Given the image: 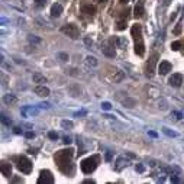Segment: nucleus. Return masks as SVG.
<instances>
[{"instance_id":"obj_17","label":"nucleus","mask_w":184,"mask_h":184,"mask_svg":"<svg viewBox=\"0 0 184 184\" xmlns=\"http://www.w3.org/2000/svg\"><path fill=\"white\" fill-rule=\"evenodd\" d=\"M103 54L107 55V57H115V48H112V46L103 48Z\"/></svg>"},{"instance_id":"obj_27","label":"nucleus","mask_w":184,"mask_h":184,"mask_svg":"<svg viewBox=\"0 0 184 184\" xmlns=\"http://www.w3.org/2000/svg\"><path fill=\"white\" fill-rule=\"evenodd\" d=\"M119 2H120L122 4H125V3H128V2H129V0H119Z\"/></svg>"},{"instance_id":"obj_28","label":"nucleus","mask_w":184,"mask_h":184,"mask_svg":"<svg viewBox=\"0 0 184 184\" xmlns=\"http://www.w3.org/2000/svg\"><path fill=\"white\" fill-rule=\"evenodd\" d=\"M164 3H165V4H168V3H170V0H165V2H164Z\"/></svg>"},{"instance_id":"obj_20","label":"nucleus","mask_w":184,"mask_h":184,"mask_svg":"<svg viewBox=\"0 0 184 184\" xmlns=\"http://www.w3.org/2000/svg\"><path fill=\"white\" fill-rule=\"evenodd\" d=\"M87 63L90 64V65H97V61L94 57H87Z\"/></svg>"},{"instance_id":"obj_12","label":"nucleus","mask_w":184,"mask_h":184,"mask_svg":"<svg viewBox=\"0 0 184 184\" xmlns=\"http://www.w3.org/2000/svg\"><path fill=\"white\" fill-rule=\"evenodd\" d=\"M35 93L41 97H46L50 94V88L45 87V86H36V87H35Z\"/></svg>"},{"instance_id":"obj_19","label":"nucleus","mask_w":184,"mask_h":184,"mask_svg":"<svg viewBox=\"0 0 184 184\" xmlns=\"http://www.w3.org/2000/svg\"><path fill=\"white\" fill-rule=\"evenodd\" d=\"M181 45H183V42H180V41L172 42V44H171V50H172V51H178Z\"/></svg>"},{"instance_id":"obj_26","label":"nucleus","mask_w":184,"mask_h":184,"mask_svg":"<svg viewBox=\"0 0 184 184\" xmlns=\"http://www.w3.org/2000/svg\"><path fill=\"white\" fill-rule=\"evenodd\" d=\"M97 3H106V2H107V0H96Z\"/></svg>"},{"instance_id":"obj_15","label":"nucleus","mask_w":184,"mask_h":184,"mask_svg":"<svg viewBox=\"0 0 184 184\" xmlns=\"http://www.w3.org/2000/svg\"><path fill=\"white\" fill-rule=\"evenodd\" d=\"M32 80H34V83H39V84L46 83V78L41 74V73H35V74L32 75Z\"/></svg>"},{"instance_id":"obj_18","label":"nucleus","mask_w":184,"mask_h":184,"mask_svg":"<svg viewBox=\"0 0 184 184\" xmlns=\"http://www.w3.org/2000/svg\"><path fill=\"white\" fill-rule=\"evenodd\" d=\"M116 28L119 31H123L126 28V19H119L117 21V23H116Z\"/></svg>"},{"instance_id":"obj_21","label":"nucleus","mask_w":184,"mask_h":184,"mask_svg":"<svg viewBox=\"0 0 184 184\" xmlns=\"http://www.w3.org/2000/svg\"><path fill=\"white\" fill-rule=\"evenodd\" d=\"M35 3H36L38 7H44L46 4V0H35Z\"/></svg>"},{"instance_id":"obj_6","label":"nucleus","mask_w":184,"mask_h":184,"mask_svg":"<svg viewBox=\"0 0 184 184\" xmlns=\"http://www.w3.org/2000/svg\"><path fill=\"white\" fill-rule=\"evenodd\" d=\"M157 61H158V54L155 52V54H152V57H151L149 61H148L147 65H145V75H147V77H149V78L152 77V75H154Z\"/></svg>"},{"instance_id":"obj_3","label":"nucleus","mask_w":184,"mask_h":184,"mask_svg":"<svg viewBox=\"0 0 184 184\" xmlns=\"http://www.w3.org/2000/svg\"><path fill=\"white\" fill-rule=\"evenodd\" d=\"M99 161H100V157H99V155H93V157H88V158L83 159L81 164H80L81 171H83L84 174H92V172L97 168Z\"/></svg>"},{"instance_id":"obj_2","label":"nucleus","mask_w":184,"mask_h":184,"mask_svg":"<svg viewBox=\"0 0 184 184\" xmlns=\"http://www.w3.org/2000/svg\"><path fill=\"white\" fill-rule=\"evenodd\" d=\"M130 34H132V38H134L135 52H136V55L144 57V55H145V44H144V36H142V26L139 25V23L132 25Z\"/></svg>"},{"instance_id":"obj_11","label":"nucleus","mask_w":184,"mask_h":184,"mask_svg":"<svg viewBox=\"0 0 184 184\" xmlns=\"http://www.w3.org/2000/svg\"><path fill=\"white\" fill-rule=\"evenodd\" d=\"M0 168H2V174H3L4 177H10V176H12V165H10L9 163L3 161L2 165H0Z\"/></svg>"},{"instance_id":"obj_22","label":"nucleus","mask_w":184,"mask_h":184,"mask_svg":"<svg viewBox=\"0 0 184 184\" xmlns=\"http://www.w3.org/2000/svg\"><path fill=\"white\" fill-rule=\"evenodd\" d=\"M101 107H103V109H106V110H109L110 109V103H103V105H101Z\"/></svg>"},{"instance_id":"obj_10","label":"nucleus","mask_w":184,"mask_h":184,"mask_svg":"<svg viewBox=\"0 0 184 184\" xmlns=\"http://www.w3.org/2000/svg\"><path fill=\"white\" fill-rule=\"evenodd\" d=\"M80 10H81V13L88 15V16H94V15H96V7L92 6V4H84V6H81Z\"/></svg>"},{"instance_id":"obj_5","label":"nucleus","mask_w":184,"mask_h":184,"mask_svg":"<svg viewBox=\"0 0 184 184\" xmlns=\"http://www.w3.org/2000/svg\"><path fill=\"white\" fill-rule=\"evenodd\" d=\"M63 34H65L67 36H70L71 39H77L80 35V29H78V26L74 25V23H67V25H64L63 26Z\"/></svg>"},{"instance_id":"obj_14","label":"nucleus","mask_w":184,"mask_h":184,"mask_svg":"<svg viewBox=\"0 0 184 184\" xmlns=\"http://www.w3.org/2000/svg\"><path fill=\"white\" fill-rule=\"evenodd\" d=\"M61 13H63V6H61V4H54V6L51 7V15L54 17H58Z\"/></svg>"},{"instance_id":"obj_1","label":"nucleus","mask_w":184,"mask_h":184,"mask_svg":"<svg viewBox=\"0 0 184 184\" xmlns=\"http://www.w3.org/2000/svg\"><path fill=\"white\" fill-rule=\"evenodd\" d=\"M73 157H74V149L68 148V149H61L54 155L55 163L58 164L59 171L65 174L67 177H73L75 171V167L73 164Z\"/></svg>"},{"instance_id":"obj_4","label":"nucleus","mask_w":184,"mask_h":184,"mask_svg":"<svg viewBox=\"0 0 184 184\" xmlns=\"http://www.w3.org/2000/svg\"><path fill=\"white\" fill-rule=\"evenodd\" d=\"M16 167H17V170L21 172H23V174H29V172L32 171V163H31L29 158H26L25 155H22V157L17 158Z\"/></svg>"},{"instance_id":"obj_24","label":"nucleus","mask_w":184,"mask_h":184,"mask_svg":"<svg viewBox=\"0 0 184 184\" xmlns=\"http://www.w3.org/2000/svg\"><path fill=\"white\" fill-rule=\"evenodd\" d=\"M50 138L55 139V138H57V134H54V132H51V134H50Z\"/></svg>"},{"instance_id":"obj_16","label":"nucleus","mask_w":184,"mask_h":184,"mask_svg":"<svg viewBox=\"0 0 184 184\" xmlns=\"http://www.w3.org/2000/svg\"><path fill=\"white\" fill-rule=\"evenodd\" d=\"M3 100H4V103H7V105H15L17 101V99L13 94H6V96L3 97Z\"/></svg>"},{"instance_id":"obj_29","label":"nucleus","mask_w":184,"mask_h":184,"mask_svg":"<svg viewBox=\"0 0 184 184\" xmlns=\"http://www.w3.org/2000/svg\"><path fill=\"white\" fill-rule=\"evenodd\" d=\"M183 51H184V42H183Z\"/></svg>"},{"instance_id":"obj_7","label":"nucleus","mask_w":184,"mask_h":184,"mask_svg":"<svg viewBox=\"0 0 184 184\" xmlns=\"http://www.w3.org/2000/svg\"><path fill=\"white\" fill-rule=\"evenodd\" d=\"M54 183V176L48 170H42L38 177V184H52Z\"/></svg>"},{"instance_id":"obj_23","label":"nucleus","mask_w":184,"mask_h":184,"mask_svg":"<svg viewBox=\"0 0 184 184\" xmlns=\"http://www.w3.org/2000/svg\"><path fill=\"white\" fill-rule=\"evenodd\" d=\"M180 31H181V26H180V25H177L176 31H174V34H176V35H178V34H180Z\"/></svg>"},{"instance_id":"obj_13","label":"nucleus","mask_w":184,"mask_h":184,"mask_svg":"<svg viewBox=\"0 0 184 184\" xmlns=\"http://www.w3.org/2000/svg\"><path fill=\"white\" fill-rule=\"evenodd\" d=\"M134 15H135V17H142L144 16V13H145V9H144V4L142 3H139V4H136L135 6V9H134Z\"/></svg>"},{"instance_id":"obj_25","label":"nucleus","mask_w":184,"mask_h":184,"mask_svg":"<svg viewBox=\"0 0 184 184\" xmlns=\"http://www.w3.org/2000/svg\"><path fill=\"white\" fill-rule=\"evenodd\" d=\"M64 142H65V144H70V142H71V139H70V138H64Z\"/></svg>"},{"instance_id":"obj_9","label":"nucleus","mask_w":184,"mask_h":184,"mask_svg":"<svg viewBox=\"0 0 184 184\" xmlns=\"http://www.w3.org/2000/svg\"><path fill=\"white\" fill-rule=\"evenodd\" d=\"M172 70V65L171 63H168V61H161V63L158 64V73L159 74H168V73Z\"/></svg>"},{"instance_id":"obj_8","label":"nucleus","mask_w":184,"mask_h":184,"mask_svg":"<svg viewBox=\"0 0 184 184\" xmlns=\"http://www.w3.org/2000/svg\"><path fill=\"white\" fill-rule=\"evenodd\" d=\"M168 83L171 84L172 87H180L181 84L184 83V77L183 74H180V73H174V74L168 78Z\"/></svg>"}]
</instances>
